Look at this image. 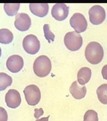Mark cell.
<instances>
[{
    "label": "cell",
    "mask_w": 107,
    "mask_h": 121,
    "mask_svg": "<svg viewBox=\"0 0 107 121\" xmlns=\"http://www.w3.org/2000/svg\"><path fill=\"white\" fill-rule=\"evenodd\" d=\"M23 93L28 105L31 106L36 105L41 100V91L36 85H28L25 88Z\"/></svg>",
    "instance_id": "4"
},
{
    "label": "cell",
    "mask_w": 107,
    "mask_h": 121,
    "mask_svg": "<svg viewBox=\"0 0 107 121\" xmlns=\"http://www.w3.org/2000/svg\"><path fill=\"white\" fill-rule=\"evenodd\" d=\"M13 39L12 33L8 29L2 28L0 30V43L4 44L10 43Z\"/></svg>",
    "instance_id": "15"
},
{
    "label": "cell",
    "mask_w": 107,
    "mask_h": 121,
    "mask_svg": "<svg viewBox=\"0 0 107 121\" xmlns=\"http://www.w3.org/2000/svg\"><path fill=\"white\" fill-rule=\"evenodd\" d=\"M91 77V70L87 67H83L78 71L77 81L81 85H84L90 80Z\"/></svg>",
    "instance_id": "14"
},
{
    "label": "cell",
    "mask_w": 107,
    "mask_h": 121,
    "mask_svg": "<svg viewBox=\"0 0 107 121\" xmlns=\"http://www.w3.org/2000/svg\"><path fill=\"white\" fill-rule=\"evenodd\" d=\"M83 121H99L98 113L94 110H88L85 113Z\"/></svg>",
    "instance_id": "19"
},
{
    "label": "cell",
    "mask_w": 107,
    "mask_h": 121,
    "mask_svg": "<svg viewBox=\"0 0 107 121\" xmlns=\"http://www.w3.org/2000/svg\"><path fill=\"white\" fill-rule=\"evenodd\" d=\"M35 113H34V117L35 118L38 119L40 118L41 116L44 114V111L42 108H41L40 109H35Z\"/></svg>",
    "instance_id": "22"
},
{
    "label": "cell",
    "mask_w": 107,
    "mask_h": 121,
    "mask_svg": "<svg viewBox=\"0 0 107 121\" xmlns=\"http://www.w3.org/2000/svg\"><path fill=\"white\" fill-rule=\"evenodd\" d=\"M48 4H30L29 9L32 13L38 17H43L49 12Z\"/></svg>",
    "instance_id": "13"
},
{
    "label": "cell",
    "mask_w": 107,
    "mask_h": 121,
    "mask_svg": "<svg viewBox=\"0 0 107 121\" xmlns=\"http://www.w3.org/2000/svg\"><path fill=\"white\" fill-rule=\"evenodd\" d=\"M8 69L13 73H16L22 69L24 65L22 57L18 55H13L10 56L6 62Z\"/></svg>",
    "instance_id": "8"
},
{
    "label": "cell",
    "mask_w": 107,
    "mask_h": 121,
    "mask_svg": "<svg viewBox=\"0 0 107 121\" xmlns=\"http://www.w3.org/2000/svg\"><path fill=\"white\" fill-rule=\"evenodd\" d=\"M69 90L72 96L76 99L83 98L86 94V87L84 85H79L77 81H74L71 84Z\"/></svg>",
    "instance_id": "12"
},
{
    "label": "cell",
    "mask_w": 107,
    "mask_h": 121,
    "mask_svg": "<svg viewBox=\"0 0 107 121\" xmlns=\"http://www.w3.org/2000/svg\"><path fill=\"white\" fill-rule=\"evenodd\" d=\"M85 56L87 61L92 65L102 61L104 57V50L102 45L97 42H91L85 48Z\"/></svg>",
    "instance_id": "1"
},
{
    "label": "cell",
    "mask_w": 107,
    "mask_h": 121,
    "mask_svg": "<svg viewBox=\"0 0 107 121\" xmlns=\"http://www.w3.org/2000/svg\"><path fill=\"white\" fill-rule=\"evenodd\" d=\"M7 105L11 108H16L20 105L21 98L19 92L15 89L9 90L5 96Z\"/></svg>",
    "instance_id": "10"
},
{
    "label": "cell",
    "mask_w": 107,
    "mask_h": 121,
    "mask_svg": "<svg viewBox=\"0 0 107 121\" xmlns=\"http://www.w3.org/2000/svg\"><path fill=\"white\" fill-rule=\"evenodd\" d=\"M44 31L45 37V39L48 41L49 43H51V41H54L55 35L49 30V26L48 24H45L44 26Z\"/></svg>",
    "instance_id": "20"
},
{
    "label": "cell",
    "mask_w": 107,
    "mask_h": 121,
    "mask_svg": "<svg viewBox=\"0 0 107 121\" xmlns=\"http://www.w3.org/2000/svg\"><path fill=\"white\" fill-rule=\"evenodd\" d=\"M8 121V113L5 109L0 107V121Z\"/></svg>",
    "instance_id": "21"
},
{
    "label": "cell",
    "mask_w": 107,
    "mask_h": 121,
    "mask_svg": "<svg viewBox=\"0 0 107 121\" xmlns=\"http://www.w3.org/2000/svg\"><path fill=\"white\" fill-rule=\"evenodd\" d=\"M90 20L95 25L101 24L106 18V12L104 8L99 5H95L88 11Z\"/></svg>",
    "instance_id": "7"
},
{
    "label": "cell",
    "mask_w": 107,
    "mask_h": 121,
    "mask_svg": "<svg viewBox=\"0 0 107 121\" xmlns=\"http://www.w3.org/2000/svg\"><path fill=\"white\" fill-rule=\"evenodd\" d=\"M33 67L34 73L37 76L41 78L45 77L51 72V61L48 56L41 55L35 60Z\"/></svg>",
    "instance_id": "2"
},
{
    "label": "cell",
    "mask_w": 107,
    "mask_h": 121,
    "mask_svg": "<svg viewBox=\"0 0 107 121\" xmlns=\"http://www.w3.org/2000/svg\"><path fill=\"white\" fill-rule=\"evenodd\" d=\"M23 47L27 53L30 54H35L40 49V42L37 36L34 35H28L23 40Z\"/></svg>",
    "instance_id": "5"
},
{
    "label": "cell",
    "mask_w": 107,
    "mask_h": 121,
    "mask_svg": "<svg viewBox=\"0 0 107 121\" xmlns=\"http://www.w3.org/2000/svg\"><path fill=\"white\" fill-rule=\"evenodd\" d=\"M49 116L47 117H45V118H42L40 119H38L35 121H49Z\"/></svg>",
    "instance_id": "24"
},
{
    "label": "cell",
    "mask_w": 107,
    "mask_h": 121,
    "mask_svg": "<svg viewBox=\"0 0 107 121\" xmlns=\"http://www.w3.org/2000/svg\"><path fill=\"white\" fill-rule=\"evenodd\" d=\"M20 6V4H5L4 8L7 15L13 16L17 13Z\"/></svg>",
    "instance_id": "18"
},
{
    "label": "cell",
    "mask_w": 107,
    "mask_h": 121,
    "mask_svg": "<svg viewBox=\"0 0 107 121\" xmlns=\"http://www.w3.org/2000/svg\"><path fill=\"white\" fill-rule=\"evenodd\" d=\"M52 16L57 20H65L69 14V8L65 4H56L51 11Z\"/></svg>",
    "instance_id": "9"
},
{
    "label": "cell",
    "mask_w": 107,
    "mask_h": 121,
    "mask_svg": "<svg viewBox=\"0 0 107 121\" xmlns=\"http://www.w3.org/2000/svg\"><path fill=\"white\" fill-rule=\"evenodd\" d=\"M102 74L103 78L107 80V65L104 66L102 70Z\"/></svg>",
    "instance_id": "23"
},
{
    "label": "cell",
    "mask_w": 107,
    "mask_h": 121,
    "mask_svg": "<svg viewBox=\"0 0 107 121\" xmlns=\"http://www.w3.org/2000/svg\"><path fill=\"white\" fill-rule=\"evenodd\" d=\"M31 19L26 13H21L18 14L15 20V26L20 31H26L30 27Z\"/></svg>",
    "instance_id": "11"
},
{
    "label": "cell",
    "mask_w": 107,
    "mask_h": 121,
    "mask_svg": "<svg viewBox=\"0 0 107 121\" xmlns=\"http://www.w3.org/2000/svg\"><path fill=\"white\" fill-rule=\"evenodd\" d=\"M64 44L70 50L77 51L82 45L83 39L81 35L76 32H68L64 37Z\"/></svg>",
    "instance_id": "3"
},
{
    "label": "cell",
    "mask_w": 107,
    "mask_h": 121,
    "mask_svg": "<svg viewBox=\"0 0 107 121\" xmlns=\"http://www.w3.org/2000/svg\"><path fill=\"white\" fill-rule=\"evenodd\" d=\"M12 78L4 73H0V91L5 90L12 83Z\"/></svg>",
    "instance_id": "17"
},
{
    "label": "cell",
    "mask_w": 107,
    "mask_h": 121,
    "mask_svg": "<svg viewBox=\"0 0 107 121\" xmlns=\"http://www.w3.org/2000/svg\"><path fill=\"white\" fill-rule=\"evenodd\" d=\"M97 94L99 101L104 104H107V84L99 86L97 90Z\"/></svg>",
    "instance_id": "16"
},
{
    "label": "cell",
    "mask_w": 107,
    "mask_h": 121,
    "mask_svg": "<svg viewBox=\"0 0 107 121\" xmlns=\"http://www.w3.org/2000/svg\"><path fill=\"white\" fill-rule=\"evenodd\" d=\"M1 53H2V51H1V48H0V57L1 56Z\"/></svg>",
    "instance_id": "25"
},
{
    "label": "cell",
    "mask_w": 107,
    "mask_h": 121,
    "mask_svg": "<svg viewBox=\"0 0 107 121\" xmlns=\"http://www.w3.org/2000/svg\"><path fill=\"white\" fill-rule=\"evenodd\" d=\"M70 24L78 34L82 33L87 29V20L83 14L79 13L73 14L70 19Z\"/></svg>",
    "instance_id": "6"
}]
</instances>
